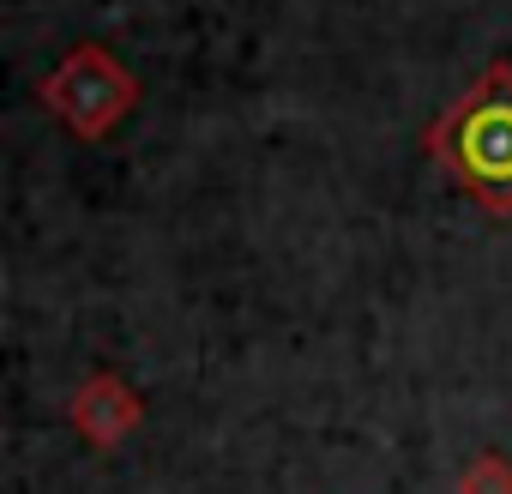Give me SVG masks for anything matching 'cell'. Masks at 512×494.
Masks as SVG:
<instances>
[]
</instances>
